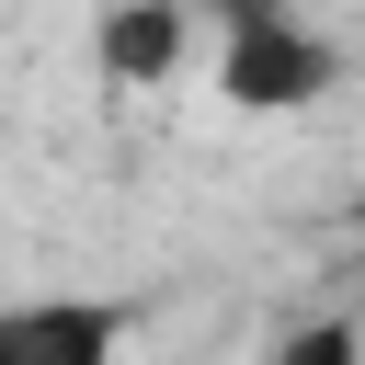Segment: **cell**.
I'll return each mask as SVG.
<instances>
[{"label": "cell", "mask_w": 365, "mask_h": 365, "mask_svg": "<svg viewBox=\"0 0 365 365\" xmlns=\"http://www.w3.org/2000/svg\"><path fill=\"white\" fill-rule=\"evenodd\" d=\"M274 365H365V319H297L274 342Z\"/></svg>", "instance_id": "4"}, {"label": "cell", "mask_w": 365, "mask_h": 365, "mask_svg": "<svg viewBox=\"0 0 365 365\" xmlns=\"http://www.w3.org/2000/svg\"><path fill=\"white\" fill-rule=\"evenodd\" d=\"M331 80H342V46H331L308 11L217 23V103H240V114H308Z\"/></svg>", "instance_id": "1"}, {"label": "cell", "mask_w": 365, "mask_h": 365, "mask_svg": "<svg viewBox=\"0 0 365 365\" xmlns=\"http://www.w3.org/2000/svg\"><path fill=\"white\" fill-rule=\"evenodd\" d=\"M0 365H125L114 297H0Z\"/></svg>", "instance_id": "3"}, {"label": "cell", "mask_w": 365, "mask_h": 365, "mask_svg": "<svg viewBox=\"0 0 365 365\" xmlns=\"http://www.w3.org/2000/svg\"><path fill=\"white\" fill-rule=\"evenodd\" d=\"M194 46H205L194 0H103L91 11V80L103 91H160V80H182Z\"/></svg>", "instance_id": "2"}, {"label": "cell", "mask_w": 365, "mask_h": 365, "mask_svg": "<svg viewBox=\"0 0 365 365\" xmlns=\"http://www.w3.org/2000/svg\"><path fill=\"white\" fill-rule=\"evenodd\" d=\"M194 11H205V34H217V23H251V11H297V0H194Z\"/></svg>", "instance_id": "5"}]
</instances>
